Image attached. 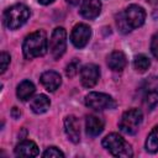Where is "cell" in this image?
<instances>
[{"label": "cell", "instance_id": "22", "mask_svg": "<svg viewBox=\"0 0 158 158\" xmlns=\"http://www.w3.org/2000/svg\"><path fill=\"white\" fill-rule=\"evenodd\" d=\"M79 65H80V63H79L78 59L72 60V62L67 65V68H65V74H67V77H69V78L75 77V75L78 74V72H79Z\"/></svg>", "mask_w": 158, "mask_h": 158}, {"label": "cell", "instance_id": "6", "mask_svg": "<svg viewBox=\"0 0 158 158\" xmlns=\"http://www.w3.org/2000/svg\"><path fill=\"white\" fill-rule=\"evenodd\" d=\"M67 48V32L63 27H56L49 38V49L54 59H59Z\"/></svg>", "mask_w": 158, "mask_h": 158}, {"label": "cell", "instance_id": "25", "mask_svg": "<svg viewBox=\"0 0 158 158\" xmlns=\"http://www.w3.org/2000/svg\"><path fill=\"white\" fill-rule=\"evenodd\" d=\"M151 51H152V54L158 59V33H156L152 37V41H151Z\"/></svg>", "mask_w": 158, "mask_h": 158}, {"label": "cell", "instance_id": "1", "mask_svg": "<svg viewBox=\"0 0 158 158\" xmlns=\"http://www.w3.org/2000/svg\"><path fill=\"white\" fill-rule=\"evenodd\" d=\"M48 49V42L47 36L44 31H36L30 33L22 44V52L26 59H32L36 57L44 56Z\"/></svg>", "mask_w": 158, "mask_h": 158}, {"label": "cell", "instance_id": "16", "mask_svg": "<svg viewBox=\"0 0 158 158\" xmlns=\"http://www.w3.org/2000/svg\"><path fill=\"white\" fill-rule=\"evenodd\" d=\"M127 64L126 56L121 51H115L107 57V65L114 72H121Z\"/></svg>", "mask_w": 158, "mask_h": 158}, {"label": "cell", "instance_id": "5", "mask_svg": "<svg viewBox=\"0 0 158 158\" xmlns=\"http://www.w3.org/2000/svg\"><path fill=\"white\" fill-rule=\"evenodd\" d=\"M85 105L93 110H109V109H115L116 107V101L107 94L104 93H89L85 96Z\"/></svg>", "mask_w": 158, "mask_h": 158}, {"label": "cell", "instance_id": "4", "mask_svg": "<svg viewBox=\"0 0 158 158\" xmlns=\"http://www.w3.org/2000/svg\"><path fill=\"white\" fill-rule=\"evenodd\" d=\"M142 118L143 114L139 109H131L123 112L118 123L120 130L126 135H135L142 123Z\"/></svg>", "mask_w": 158, "mask_h": 158}, {"label": "cell", "instance_id": "18", "mask_svg": "<svg viewBox=\"0 0 158 158\" xmlns=\"http://www.w3.org/2000/svg\"><path fill=\"white\" fill-rule=\"evenodd\" d=\"M35 85L32 81L30 80H23L17 85V90H16V95L20 100L22 101H27L33 94H35Z\"/></svg>", "mask_w": 158, "mask_h": 158}, {"label": "cell", "instance_id": "9", "mask_svg": "<svg viewBox=\"0 0 158 158\" xmlns=\"http://www.w3.org/2000/svg\"><path fill=\"white\" fill-rule=\"evenodd\" d=\"M123 14H125V19H126L128 26L131 27V30L142 26L146 20V12H144L143 7H141L138 5H130L123 11Z\"/></svg>", "mask_w": 158, "mask_h": 158}, {"label": "cell", "instance_id": "13", "mask_svg": "<svg viewBox=\"0 0 158 158\" xmlns=\"http://www.w3.org/2000/svg\"><path fill=\"white\" fill-rule=\"evenodd\" d=\"M41 83L48 91H56L62 84V78L59 73L54 70H48L41 75Z\"/></svg>", "mask_w": 158, "mask_h": 158}, {"label": "cell", "instance_id": "29", "mask_svg": "<svg viewBox=\"0 0 158 158\" xmlns=\"http://www.w3.org/2000/svg\"><path fill=\"white\" fill-rule=\"evenodd\" d=\"M149 4H152V5H156V4H158V0H147Z\"/></svg>", "mask_w": 158, "mask_h": 158}, {"label": "cell", "instance_id": "27", "mask_svg": "<svg viewBox=\"0 0 158 158\" xmlns=\"http://www.w3.org/2000/svg\"><path fill=\"white\" fill-rule=\"evenodd\" d=\"M54 0H38V2L40 4H42V5H49V4H52Z\"/></svg>", "mask_w": 158, "mask_h": 158}, {"label": "cell", "instance_id": "11", "mask_svg": "<svg viewBox=\"0 0 158 158\" xmlns=\"http://www.w3.org/2000/svg\"><path fill=\"white\" fill-rule=\"evenodd\" d=\"M64 130L68 138L73 143H78L80 141V125L75 116L69 115L64 120Z\"/></svg>", "mask_w": 158, "mask_h": 158}, {"label": "cell", "instance_id": "28", "mask_svg": "<svg viewBox=\"0 0 158 158\" xmlns=\"http://www.w3.org/2000/svg\"><path fill=\"white\" fill-rule=\"evenodd\" d=\"M65 1L70 5H78L79 4V0H65Z\"/></svg>", "mask_w": 158, "mask_h": 158}, {"label": "cell", "instance_id": "7", "mask_svg": "<svg viewBox=\"0 0 158 158\" xmlns=\"http://www.w3.org/2000/svg\"><path fill=\"white\" fill-rule=\"evenodd\" d=\"M144 105L152 110L158 104V77H149L142 84Z\"/></svg>", "mask_w": 158, "mask_h": 158}, {"label": "cell", "instance_id": "14", "mask_svg": "<svg viewBox=\"0 0 158 158\" xmlns=\"http://www.w3.org/2000/svg\"><path fill=\"white\" fill-rule=\"evenodd\" d=\"M15 154L17 157H36L38 154V147L33 141L25 139L16 146Z\"/></svg>", "mask_w": 158, "mask_h": 158}, {"label": "cell", "instance_id": "8", "mask_svg": "<svg viewBox=\"0 0 158 158\" xmlns=\"http://www.w3.org/2000/svg\"><path fill=\"white\" fill-rule=\"evenodd\" d=\"M91 37V28L85 23H78L73 27L70 41L77 48H83L88 44Z\"/></svg>", "mask_w": 158, "mask_h": 158}, {"label": "cell", "instance_id": "24", "mask_svg": "<svg viewBox=\"0 0 158 158\" xmlns=\"http://www.w3.org/2000/svg\"><path fill=\"white\" fill-rule=\"evenodd\" d=\"M10 54L9 53H6V52H2L1 53V56H0V63H1V73H5L6 72V69H7V67H9V64H10Z\"/></svg>", "mask_w": 158, "mask_h": 158}, {"label": "cell", "instance_id": "19", "mask_svg": "<svg viewBox=\"0 0 158 158\" xmlns=\"http://www.w3.org/2000/svg\"><path fill=\"white\" fill-rule=\"evenodd\" d=\"M146 149L151 153L158 152V126H156L146 139Z\"/></svg>", "mask_w": 158, "mask_h": 158}, {"label": "cell", "instance_id": "3", "mask_svg": "<svg viewBox=\"0 0 158 158\" xmlns=\"http://www.w3.org/2000/svg\"><path fill=\"white\" fill-rule=\"evenodd\" d=\"M30 17V9L23 4H16L10 6L4 14V23L9 30H16L21 27Z\"/></svg>", "mask_w": 158, "mask_h": 158}, {"label": "cell", "instance_id": "15", "mask_svg": "<svg viewBox=\"0 0 158 158\" xmlns=\"http://www.w3.org/2000/svg\"><path fill=\"white\" fill-rule=\"evenodd\" d=\"M85 128H86V133L89 136L96 137L104 130V121H102V118H100L98 116L90 115L85 120Z\"/></svg>", "mask_w": 158, "mask_h": 158}, {"label": "cell", "instance_id": "23", "mask_svg": "<svg viewBox=\"0 0 158 158\" xmlns=\"http://www.w3.org/2000/svg\"><path fill=\"white\" fill-rule=\"evenodd\" d=\"M43 157H46V158H52V157H64V153L62 152V151H59L57 147H48L44 152H43V154H42Z\"/></svg>", "mask_w": 158, "mask_h": 158}, {"label": "cell", "instance_id": "10", "mask_svg": "<svg viewBox=\"0 0 158 158\" xmlns=\"http://www.w3.org/2000/svg\"><path fill=\"white\" fill-rule=\"evenodd\" d=\"M100 77L99 67L95 64H85L80 69V81L85 88H93Z\"/></svg>", "mask_w": 158, "mask_h": 158}, {"label": "cell", "instance_id": "17", "mask_svg": "<svg viewBox=\"0 0 158 158\" xmlns=\"http://www.w3.org/2000/svg\"><path fill=\"white\" fill-rule=\"evenodd\" d=\"M30 106H31V109H32V111H33L35 114H43V112H46V111L49 109L51 101H49V99H48L46 95L40 94V95L35 96V98L31 100Z\"/></svg>", "mask_w": 158, "mask_h": 158}, {"label": "cell", "instance_id": "20", "mask_svg": "<svg viewBox=\"0 0 158 158\" xmlns=\"http://www.w3.org/2000/svg\"><path fill=\"white\" fill-rule=\"evenodd\" d=\"M151 65V60L148 57H146L144 54H138L135 57V60H133V67L137 72L139 73H144Z\"/></svg>", "mask_w": 158, "mask_h": 158}, {"label": "cell", "instance_id": "12", "mask_svg": "<svg viewBox=\"0 0 158 158\" xmlns=\"http://www.w3.org/2000/svg\"><path fill=\"white\" fill-rule=\"evenodd\" d=\"M101 11L100 0H83L80 5V15L88 20H93L99 16Z\"/></svg>", "mask_w": 158, "mask_h": 158}, {"label": "cell", "instance_id": "21", "mask_svg": "<svg viewBox=\"0 0 158 158\" xmlns=\"http://www.w3.org/2000/svg\"><path fill=\"white\" fill-rule=\"evenodd\" d=\"M116 23H117L118 30H120L122 33H128V32L131 31V27L128 26L126 19H125V14H123V12H120V14L116 16Z\"/></svg>", "mask_w": 158, "mask_h": 158}, {"label": "cell", "instance_id": "26", "mask_svg": "<svg viewBox=\"0 0 158 158\" xmlns=\"http://www.w3.org/2000/svg\"><path fill=\"white\" fill-rule=\"evenodd\" d=\"M11 115H12V117L14 118H17V117H20V115H21V112L17 110V107H12V111H11Z\"/></svg>", "mask_w": 158, "mask_h": 158}, {"label": "cell", "instance_id": "2", "mask_svg": "<svg viewBox=\"0 0 158 158\" xmlns=\"http://www.w3.org/2000/svg\"><path fill=\"white\" fill-rule=\"evenodd\" d=\"M102 146H104V148H106L115 157L130 158V157L133 156V151L131 148V144H128L117 133H110V135H107L102 139Z\"/></svg>", "mask_w": 158, "mask_h": 158}]
</instances>
